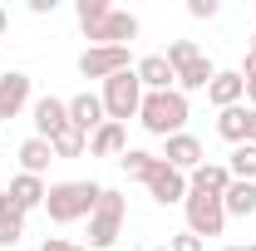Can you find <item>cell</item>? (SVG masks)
I'll return each mask as SVG.
<instances>
[{"label":"cell","instance_id":"14","mask_svg":"<svg viewBox=\"0 0 256 251\" xmlns=\"http://www.w3.org/2000/svg\"><path fill=\"white\" fill-rule=\"evenodd\" d=\"M207 98L217 104V114H222V108H236V104L246 98V79H242L236 69H217V79L207 84Z\"/></svg>","mask_w":256,"mask_h":251},{"label":"cell","instance_id":"17","mask_svg":"<svg viewBox=\"0 0 256 251\" xmlns=\"http://www.w3.org/2000/svg\"><path fill=\"white\" fill-rule=\"evenodd\" d=\"M226 188H232V172H226V162H202V168L188 178V192H212V197H222Z\"/></svg>","mask_w":256,"mask_h":251},{"label":"cell","instance_id":"12","mask_svg":"<svg viewBox=\"0 0 256 251\" xmlns=\"http://www.w3.org/2000/svg\"><path fill=\"white\" fill-rule=\"evenodd\" d=\"M60 128H69V104L54 94L34 98V138H54Z\"/></svg>","mask_w":256,"mask_h":251},{"label":"cell","instance_id":"39","mask_svg":"<svg viewBox=\"0 0 256 251\" xmlns=\"http://www.w3.org/2000/svg\"><path fill=\"white\" fill-rule=\"evenodd\" d=\"M246 251H256V246H246Z\"/></svg>","mask_w":256,"mask_h":251},{"label":"cell","instance_id":"2","mask_svg":"<svg viewBox=\"0 0 256 251\" xmlns=\"http://www.w3.org/2000/svg\"><path fill=\"white\" fill-rule=\"evenodd\" d=\"M188 94H178V89H162V94H143V108H138V124L148 128L153 138H172V133H182L188 124Z\"/></svg>","mask_w":256,"mask_h":251},{"label":"cell","instance_id":"24","mask_svg":"<svg viewBox=\"0 0 256 251\" xmlns=\"http://www.w3.org/2000/svg\"><path fill=\"white\" fill-rule=\"evenodd\" d=\"M50 148H54V158H79V153H84V148H89V138H84L79 128L69 124V128H60V133L50 138Z\"/></svg>","mask_w":256,"mask_h":251},{"label":"cell","instance_id":"6","mask_svg":"<svg viewBox=\"0 0 256 251\" xmlns=\"http://www.w3.org/2000/svg\"><path fill=\"white\" fill-rule=\"evenodd\" d=\"M124 69H133L124 44H89V50L79 54V74H84V79H114V74H124Z\"/></svg>","mask_w":256,"mask_h":251},{"label":"cell","instance_id":"26","mask_svg":"<svg viewBox=\"0 0 256 251\" xmlns=\"http://www.w3.org/2000/svg\"><path fill=\"white\" fill-rule=\"evenodd\" d=\"M118 162H124V172H128V178H138V182H148V172L158 168V158L148 153V148H128Z\"/></svg>","mask_w":256,"mask_h":251},{"label":"cell","instance_id":"25","mask_svg":"<svg viewBox=\"0 0 256 251\" xmlns=\"http://www.w3.org/2000/svg\"><path fill=\"white\" fill-rule=\"evenodd\" d=\"M74 10H79V25H84V34H94L98 25L114 15V5H108V0H79Z\"/></svg>","mask_w":256,"mask_h":251},{"label":"cell","instance_id":"35","mask_svg":"<svg viewBox=\"0 0 256 251\" xmlns=\"http://www.w3.org/2000/svg\"><path fill=\"white\" fill-rule=\"evenodd\" d=\"M133 251H162V246H133Z\"/></svg>","mask_w":256,"mask_h":251},{"label":"cell","instance_id":"31","mask_svg":"<svg viewBox=\"0 0 256 251\" xmlns=\"http://www.w3.org/2000/svg\"><path fill=\"white\" fill-rule=\"evenodd\" d=\"M236 74H242V79H246V84H252V79H256V54H246V64H242V69H236Z\"/></svg>","mask_w":256,"mask_h":251},{"label":"cell","instance_id":"22","mask_svg":"<svg viewBox=\"0 0 256 251\" xmlns=\"http://www.w3.org/2000/svg\"><path fill=\"white\" fill-rule=\"evenodd\" d=\"M217 133H222L232 148H242V143H246V108H242V104H236V108H222V114H217Z\"/></svg>","mask_w":256,"mask_h":251},{"label":"cell","instance_id":"15","mask_svg":"<svg viewBox=\"0 0 256 251\" xmlns=\"http://www.w3.org/2000/svg\"><path fill=\"white\" fill-rule=\"evenodd\" d=\"M10 197H15V207H20V212H34V207H44V178H34V172H15V178H10Z\"/></svg>","mask_w":256,"mask_h":251},{"label":"cell","instance_id":"11","mask_svg":"<svg viewBox=\"0 0 256 251\" xmlns=\"http://www.w3.org/2000/svg\"><path fill=\"white\" fill-rule=\"evenodd\" d=\"M69 124L79 128L84 138H89V133H98V128L108 124V114H104V98H98V94H74V98H69Z\"/></svg>","mask_w":256,"mask_h":251},{"label":"cell","instance_id":"16","mask_svg":"<svg viewBox=\"0 0 256 251\" xmlns=\"http://www.w3.org/2000/svg\"><path fill=\"white\" fill-rule=\"evenodd\" d=\"M89 153L94 158H124L128 153V128L124 124H104L98 133H89Z\"/></svg>","mask_w":256,"mask_h":251},{"label":"cell","instance_id":"40","mask_svg":"<svg viewBox=\"0 0 256 251\" xmlns=\"http://www.w3.org/2000/svg\"><path fill=\"white\" fill-rule=\"evenodd\" d=\"M114 251H118V246H114Z\"/></svg>","mask_w":256,"mask_h":251},{"label":"cell","instance_id":"18","mask_svg":"<svg viewBox=\"0 0 256 251\" xmlns=\"http://www.w3.org/2000/svg\"><path fill=\"white\" fill-rule=\"evenodd\" d=\"M20 236H25V212L15 207L10 192H0V246H15Z\"/></svg>","mask_w":256,"mask_h":251},{"label":"cell","instance_id":"9","mask_svg":"<svg viewBox=\"0 0 256 251\" xmlns=\"http://www.w3.org/2000/svg\"><path fill=\"white\" fill-rule=\"evenodd\" d=\"M133 74H138L143 94H162V89H178V74H172V64L162 60V54H143V60L133 64Z\"/></svg>","mask_w":256,"mask_h":251},{"label":"cell","instance_id":"10","mask_svg":"<svg viewBox=\"0 0 256 251\" xmlns=\"http://www.w3.org/2000/svg\"><path fill=\"white\" fill-rule=\"evenodd\" d=\"M30 104V74L25 69H5L0 74V118H15Z\"/></svg>","mask_w":256,"mask_h":251},{"label":"cell","instance_id":"23","mask_svg":"<svg viewBox=\"0 0 256 251\" xmlns=\"http://www.w3.org/2000/svg\"><path fill=\"white\" fill-rule=\"evenodd\" d=\"M226 172H232L236 182H256V143L232 148V158H226Z\"/></svg>","mask_w":256,"mask_h":251},{"label":"cell","instance_id":"27","mask_svg":"<svg viewBox=\"0 0 256 251\" xmlns=\"http://www.w3.org/2000/svg\"><path fill=\"white\" fill-rule=\"evenodd\" d=\"M162 60L172 64V74H178V69H188L192 60H202V50H197V44H192V40H172V44H168V54H162Z\"/></svg>","mask_w":256,"mask_h":251},{"label":"cell","instance_id":"37","mask_svg":"<svg viewBox=\"0 0 256 251\" xmlns=\"http://www.w3.org/2000/svg\"><path fill=\"white\" fill-rule=\"evenodd\" d=\"M222 251H246V246H222Z\"/></svg>","mask_w":256,"mask_h":251},{"label":"cell","instance_id":"32","mask_svg":"<svg viewBox=\"0 0 256 251\" xmlns=\"http://www.w3.org/2000/svg\"><path fill=\"white\" fill-rule=\"evenodd\" d=\"M246 143H256V108H246Z\"/></svg>","mask_w":256,"mask_h":251},{"label":"cell","instance_id":"5","mask_svg":"<svg viewBox=\"0 0 256 251\" xmlns=\"http://www.w3.org/2000/svg\"><path fill=\"white\" fill-rule=\"evenodd\" d=\"M182 212H188V232L192 236H222V226H226L222 197H212V192H188Z\"/></svg>","mask_w":256,"mask_h":251},{"label":"cell","instance_id":"29","mask_svg":"<svg viewBox=\"0 0 256 251\" xmlns=\"http://www.w3.org/2000/svg\"><path fill=\"white\" fill-rule=\"evenodd\" d=\"M217 10H222L217 0H188V15H192V20H212Z\"/></svg>","mask_w":256,"mask_h":251},{"label":"cell","instance_id":"1","mask_svg":"<svg viewBox=\"0 0 256 251\" xmlns=\"http://www.w3.org/2000/svg\"><path fill=\"white\" fill-rule=\"evenodd\" d=\"M98 182H89V178H79V182H54V188L44 192V212H50V222H60V226H69V222L89 217L98 207Z\"/></svg>","mask_w":256,"mask_h":251},{"label":"cell","instance_id":"21","mask_svg":"<svg viewBox=\"0 0 256 251\" xmlns=\"http://www.w3.org/2000/svg\"><path fill=\"white\" fill-rule=\"evenodd\" d=\"M212 79H217L212 60H192L188 69H178V94H192V89H207Z\"/></svg>","mask_w":256,"mask_h":251},{"label":"cell","instance_id":"36","mask_svg":"<svg viewBox=\"0 0 256 251\" xmlns=\"http://www.w3.org/2000/svg\"><path fill=\"white\" fill-rule=\"evenodd\" d=\"M246 54H256V34H252V50H246Z\"/></svg>","mask_w":256,"mask_h":251},{"label":"cell","instance_id":"7","mask_svg":"<svg viewBox=\"0 0 256 251\" xmlns=\"http://www.w3.org/2000/svg\"><path fill=\"white\" fill-rule=\"evenodd\" d=\"M143 188H148V197H153L158 207H172V202H188V178H182L178 168H168L162 158H158V168L148 172V182H143Z\"/></svg>","mask_w":256,"mask_h":251},{"label":"cell","instance_id":"20","mask_svg":"<svg viewBox=\"0 0 256 251\" xmlns=\"http://www.w3.org/2000/svg\"><path fill=\"white\" fill-rule=\"evenodd\" d=\"M222 207H226V217H252L256 212V182H236L232 178V188L222 192Z\"/></svg>","mask_w":256,"mask_h":251},{"label":"cell","instance_id":"34","mask_svg":"<svg viewBox=\"0 0 256 251\" xmlns=\"http://www.w3.org/2000/svg\"><path fill=\"white\" fill-rule=\"evenodd\" d=\"M246 98H252V108H256V79H252V84H246Z\"/></svg>","mask_w":256,"mask_h":251},{"label":"cell","instance_id":"8","mask_svg":"<svg viewBox=\"0 0 256 251\" xmlns=\"http://www.w3.org/2000/svg\"><path fill=\"white\" fill-rule=\"evenodd\" d=\"M162 162H168V168H178L182 178H192V172H197L207 158H202V143H197L192 133H172V138H168V153H162Z\"/></svg>","mask_w":256,"mask_h":251},{"label":"cell","instance_id":"28","mask_svg":"<svg viewBox=\"0 0 256 251\" xmlns=\"http://www.w3.org/2000/svg\"><path fill=\"white\" fill-rule=\"evenodd\" d=\"M168 251H207V242H202V236H192V232H178V236L168 242Z\"/></svg>","mask_w":256,"mask_h":251},{"label":"cell","instance_id":"30","mask_svg":"<svg viewBox=\"0 0 256 251\" xmlns=\"http://www.w3.org/2000/svg\"><path fill=\"white\" fill-rule=\"evenodd\" d=\"M40 251H79V246H74V242H64V236H50Z\"/></svg>","mask_w":256,"mask_h":251},{"label":"cell","instance_id":"33","mask_svg":"<svg viewBox=\"0 0 256 251\" xmlns=\"http://www.w3.org/2000/svg\"><path fill=\"white\" fill-rule=\"evenodd\" d=\"M5 25H10V15H5V5H0V40H5Z\"/></svg>","mask_w":256,"mask_h":251},{"label":"cell","instance_id":"13","mask_svg":"<svg viewBox=\"0 0 256 251\" xmlns=\"http://www.w3.org/2000/svg\"><path fill=\"white\" fill-rule=\"evenodd\" d=\"M89 40H94V44H124V50H128V44L138 40V15H128V10H114V15H108V20H104V25H98Z\"/></svg>","mask_w":256,"mask_h":251},{"label":"cell","instance_id":"3","mask_svg":"<svg viewBox=\"0 0 256 251\" xmlns=\"http://www.w3.org/2000/svg\"><path fill=\"white\" fill-rule=\"evenodd\" d=\"M124 217H128L124 192L104 188V192H98V207L89 212V246H98V251H114L118 232H124Z\"/></svg>","mask_w":256,"mask_h":251},{"label":"cell","instance_id":"4","mask_svg":"<svg viewBox=\"0 0 256 251\" xmlns=\"http://www.w3.org/2000/svg\"><path fill=\"white\" fill-rule=\"evenodd\" d=\"M104 114H108V124H124L128 118H138V108H143V84H138V74L124 69V74H114V79H104Z\"/></svg>","mask_w":256,"mask_h":251},{"label":"cell","instance_id":"38","mask_svg":"<svg viewBox=\"0 0 256 251\" xmlns=\"http://www.w3.org/2000/svg\"><path fill=\"white\" fill-rule=\"evenodd\" d=\"M0 128H5V118H0Z\"/></svg>","mask_w":256,"mask_h":251},{"label":"cell","instance_id":"19","mask_svg":"<svg viewBox=\"0 0 256 251\" xmlns=\"http://www.w3.org/2000/svg\"><path fill=\"white\" fill-rule=\"evenodd\" d=\"M50 162H54L50 138H25V143H20V172H34V178H40Z\"/></svg>","mask_w":256,"mask_h":251}]
</instances>
